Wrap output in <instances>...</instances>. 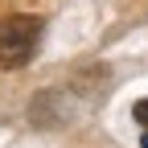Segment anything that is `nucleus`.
<instances>
[{"label": "nucleus", "mask_w": 148, "mask_h": 148, "mask_svg": "<svg viewBox=\"0 0 148 148\" xmlns=\"http://www.w3.org/2000/svg\"><path fill=\"white\" fill-rule=\"evenodd\" d=\"M41 16H29V12H12V16H0V70H21L33 62V53L41 49Z\"/></svg>", "instance_id": "1"}, {"label": "nucleus", "mask_w": 148, "mask_h": 148, "mask_svg": "<svg viewBox=\"0 0 148 148\" xmlns=\"http://www.w3.org/2000/svg\"><path fill=\"white\" fill-rule=\"evenodd\" d=\"M132 115H136V123H140V132L148 136V99H140V103L132 107Z\"/></svg>", "instance_id": "2"}]
</instances>
